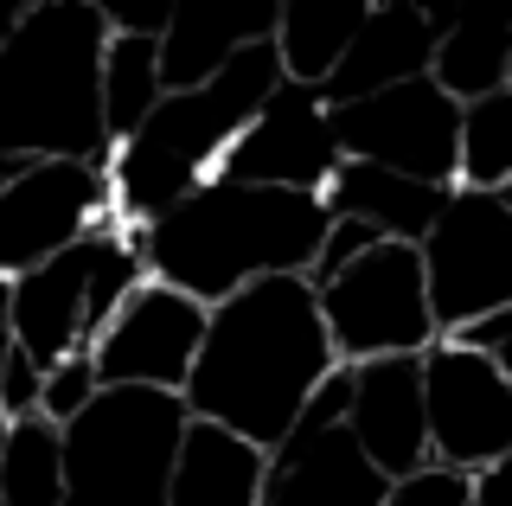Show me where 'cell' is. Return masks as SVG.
Segmentation results:
<instances>
[{
	"label": "cell",
	"mask_w": 512,
	"mask_h": 506,
	"mask_svg": "<svg viewBox=\"0 0 512 506\" xmlns=\"http://www.w3.org/2000/svg\"><path fill=\"white\" fill-rule=\"evenodd\" d=\"M333 366L340 359L327 346L314 289L301 276H263L205 308V334L180 385V404L192 423H218L269 455L295 430L301 404Z\"/></svg>",
	"instance_id": "6da1fadb"
},
{
	"label": "cell",
	"mask_w": 512,
	"mask_h": 506,
	"mask_svg": "<svg viewBox=\"0 0 512 506\" xmlns=\"http://www.w3.org/2000/svg\"><path fill=\"white\" fill-rule=\"evenodd\" d=\"M320 231H327V212L314 193L205 180L173 212L122 237L154 282L192 295L199 308H218L224 295L250 289L263 276H308Z\"/></svg>",
	"instance_id": "7a4b0ae2"
},
{
	"label": "cell",
	"mask_w": 512,
	"mask_h": 506,
	"mask_svg": "<svg viewBox=\"0 0 512 506\" xmlns=\"http://www.w3.org/2000/svg\"><path fill=\"white\" fill-rule=\"evenodd\" d=\"M103 7L39 0L0 45V167L7 161H109L103 135Z\"/></svg>",
	"instance_id": "3957f363"
},
{
	"label": "cell",
	"mask_w": 512,
	"mask_h": 506,
	"mask_svg": "<svg viewBox=\"0 0 512 506\" xmlns=\"http://www.w3.org/2000/svg\"><path fill=\"white\" fill-rule=\"evenodd\" d=\"M276 84H282L276 45L256 39L212 77V84L167 90V97L154 103V116L128 141H116L109 161H103L109 218H116L122 231H141V225H154L160 212H173L192 186L218 180L224 148L244 135V122L263 109V97Z\"/></svg>",
	"instance_id": "277c9868"
},
{
	"label": "cell",
	"mask_w": 512,
	"mask_h": 506,
	"mask_svg": "<svg viewBox=\"0 0 512 506\" xmlns=\"http://www.w3.org/2000/svg\"><path fill=\"white\" fill-rule=\"evenodd\" d=\"M186 423L192 417L173 391L103 385L58 430L64 506H167V474Z\"/></svg>",
	"instance_id": "5b68a950"
},
{
	"label": "cell",
	"mask_w": 512,
	"mask_h": 506,
	"mask_svg": "<svg viewBox=\"0 0 512 506\" xmlns=\"http://www.w3.org/2000/svg\"><path fill=\"white\" fill-rule=\"evenodd\" d=\"M416 263H423L436 340L493 308H512V193L448 186L436 225L416 244Z\"/></svg>",
	"instance_id": "8992f818"
},
{
	"label": "cell",
	"mask_w": 512,
	"mask_h": 506,
	"mask_svg": "<svg viewBox=\"0 0 512 506\" xmlns=\"http://www.w3.org/2000/svg\"><path fill=\"white\" fill-rule=\"evenodd\" d=\"M320 327L340 366L359 359H391V353H416L423 359L436 346V321H429V295H423V263L416 244H372L359 263H346L333 282L314 289Z\"/></svg>",
	"instance_id": "52a82bcc"
},
{
	"label": "cell",
	"mask_w": 512,
	"mask_h": 506,
	"mask_svg": "<svg viewBox=\"0 0 512 506\" xmlns=\"http://www.w3.org/2000/svg\"><path fill=\"white\" fill-rule=\"evenodd\" d=\"M340 161H365L384 173H404L423 186H455V129L461 103H448L429 77L391 84L378 97H359L346 109H327Z\"/></svg>",
	"instance_id": "ba28073f"
},
{
	"label": "cell",
	"mask_w": 512,
	"mask_h": 506,
	"mask_svg": "<svg viewBox=\"0 0 512 506\" xmlns=\"http://www.w3.org/2000/svg\"><path fill=\"white\" fill-rule=\"evenodd\" d=\"M423 430L429 462L480 474L512 455V372L436 340L423 353Z\"/></svg>",
	"instance_id": "9c48e42d"
},
{
	"label": "cell",
	"mask_w": 512,
	"mask_h": 506,
	"mask_svg": "<svg viewBox=\"0 0 512 506\" xmlns=\"http://www.w3.org/2000/svg\"><path fill=\"white\" fill-rule=\"evenodd\" d=\"M109 218V180L84 161H7L0 167V276H26Z\"/></svg>",
	"instance_id": "30bf717a"
},
{
	"label": "cell",
	"mask_w": 512,
	"mask_h": 506,
	"mask_svg": "<svg viewBox=\"0 0 512 506\" xmlns=\"http://www.w3.org/2000/svg\"><path fill=\"white\" fill-rule=\"evenodd\" d=\"M205 334V308L167 282L141 276L135 295L109 314V327L90 340V366L103 385H141V391H173L180 398L192 353Z\"/></svg>",
	"instance_id": "8fae6325"
},
{
	"label": "cell",
	"mask_w": 512,
	"mask_h": 506,
	"mask_svg": "<svg viewBox=\"0 0 512 506\" xmlns=\"http://www.w3.org/2000/svg\"><path fill=\"white\" fill-rule=\"evenodd\" d=\"M340 167V148H333V122L320 109L314 90L282 84L263 97V109L244 122V135L224 148L218 180L237 186H276V193H314L327 186V173Z\"/></svg>",
	"instance_id": "7c38bea8"
},
{
	"label": "cell",
	"mask_w": 512,
	"mask_h": 506,
	"mask_svg": "<svg viewBox=\"0 0 512 506\" xmlns=\"http://www.w3.org/2000/svg\"><path fill=\"white\" fill-rule=\"evenodd\" d=\"M346 391V417L340 430L352 436V449L372 462L384 481L429 468V430H423V359L391 353V359H359Z\"/></svg>",
	"instance_id": "4fadbf2b"
},
{
	"label": "cell",
	"mask_w": 512,
	"mask_h": 506,
	"mask_svg": "<svg viewBox=\"0 0 512 506\" xmlns=\"http://www.w3.org/2000/svg\"><path fill=\"white\" fill-rule=\"evenodd\" d=\"M116 218H103L90 237H77L71 250L45 257L39 270L13 276L7 282V340L20 346L39 372H52L64 353L84 346V314H90V270H96V250H103V231Z\"/></svg>",
	"instance_id": "5bb4252c"
},
{
	"label": "cell",
	"mask_w": 512,
	"mask_h": 506,
	"mask_svg": "<svg viewBox=\"0 0 512 506\" xmlns=\"http://www.w3.org/2000/svg\"><path fill=\"white\" fill-rule=\"evenodd\" d=\"M442 26H448V13H423V7H404V0H372V7H365V26L340 52L333 77L314 90L320 109H346V103L378 97V90H391V84L429 77V52H436Z\"/></svg>",
	"instance_id": "9a60e30c"
},
{
	"label": "cell",
	"mask_w": 512,
	"mask_h": 506,
	"mask_svg": "<svg viewBox=\"0 0 512 506\" xmlns=\"http://www.w3.org/2000/svg\"><path fill=\"white\" fill-rule=\"evenodd\" d=\"M384 487L391 481L333 423V430H288L269 449L256 506H378Z\"/></svg>",
	"instance_id": "2e32d148"
},
{
	"label": "cell",
	"mask_w": 512,
	"mask_h": 506,
	"mask_svg": "<svg viewBox=\"0 0 512 506\" xmlns=\"http://www.w3.org/2000/svg\"><path fill=\"white\" fill-rule=\"evenodd\" d=\"M442 199H448V186H423V180H404V173H384L365 161H340L327 173V186H320V212L327 218H359V225H372L391 244H423Z\"/></svg>",
	"instance_id": "e0dca14e"
},
{
	"label": "cell",
	"mask_w": 512,
	"mask_h": 506,
	"mask_svg": "<svg viewBox=\"0 0 512 506\" xmlns=\"http://www.w3.org/2000/svg\"><path fill=\"white\" fill-rule=\"evenodd\" d=\"M276 33V7H173L167 13V33H160V84L167 90H192V84H212V77L231 65L244 45Z\"/></svg>",
	"instance_id": "ac0fdd59"
},
{
	"label": "cell",
	"mask_w": 512,
	"mask_h": 506,
	"mask_svg": "<svg viewBox=\"0 0 512 506\" xmlns=\"http://www.w3.org/2000/svg\"><path fill=\"white\" fill-rule=\"evenodd\" d=\"M263 462L269 455L256 442L218 430V423H186L173 474H167V506H256Z\"/></svg>",
	"instance_id": "d6986e66"
},
{
	"label": "cell",
	"mask_w": 512,
	"mask_h": 506,
	"mask_svg": "<svg viewBox=\"0 0 512 506\" xmlns=\"http://www.w3.org/2000/svg\"><path fill=\"white\" fill-rule=\"evenodd\" d=\"M365 7L372 0H276V65L288 84L320 90L340 65V52L352 45V33L365 26Z\"/></svg>",
	"instance_id": "ffe728a7"
},
{
	"label": "cell",
	"mask_w": 512,
	"mask_h": 506,
	"mask_svg": "<svg viewBox=\"0 0 512 506\" xmlns=\"http://www.w3.org/2000/svg\"><path fill=\"white\" fill-rule=\"evenodd\" d=\"M429 84L461 109L512 90V33H506V20L448 13V26L436 33V52H429Z\"/></svg>",
	"instance_id": "44dd1931"
},
{
	"label": "cell",
	"mask_w": 512,
	"mask_h": 506,
	"mask_svg": "<svg viewBox=\"0 0 512 506\" xmlns=\"http://www.w3.org/2000/svg\"><path fill=\"white\" fill-rule=\"evenodd\" d=\"M160 97H167V84H160V39L109 33V45H103V135H109V148L135 135L154 116Z\"/></svg>",
	"instance_id": "7402d4cb"
},
{
	"label": "cell",
	"mask_w": 512,
	"mask_h": 506,
	"mask_svg": "<svg viewBox=\"0 0 512 506\" xmlns=\"http://www.w3.org/2000/svg\"><path fill=\"white\" fill-rule=\"evenodd\" d=\"M455 186H468V193H512V90L461 109Z\"/></svg>",
	"instance_id": "603a6c76"
},
{
	"label": "cell",
	"mask_w": 512,
	"mask_h": 506,
	"mask_svg": "<svg viewBox=\"0 0 512 506\" xmlns=\"http://www.w3.org/2000/svg\"><path fill=\"white\" fill-rule=\"evenodd\" d=\"M0 506H64L58 430L45 417L7 423V455H0Z\"/></svg>",
	"instance_id": "cb8c5ba5"
},
{
	"label": "cell",
	"mask_w": 512,
	"mask_h": 506,
	"mask_svg": "<svg viewBox=\"0 0 512 506\" xmlns=\"http://www.w3.org/2000/svg\"><path fill=\"white\" fill-rule=\"evenodd\" d=\"M96 391H103V378H96L90 366V346H77V353H64L52 372H45V385H39V417L52 423V430H64V423L84 410Z\"/></svg>",
	"instance_id": "d4e9b609"
},
{
	"label": "cell",
	"mask_w": 512,
	"mask_h": 506,
	"mask_svg": "<svg viewBox=\"0 0 512 506\" xmlns=\"http://www.w3.org/2000/svg\"><path fill=\"white\" fill-rule=\"evenodd\" d=\"M372 244H384V237L372 225H359V218H327V231H320V250H314V263H308V289H320V282H333L346 270V263H359Z\"/></svg>",
	"instance_id": "484cf974"
},
{
	"label": "cell",
	"mask_w": 512,
	"mask_h": 506,
	"mask_svg": "<svg viewBox=\"0 0 512 506\" xmlns=\"http://www.w3.org/2000/svg\"><path fill=\"white\" fill-rule=\"evenodd\" d=\"M378 506H468V474L429 462V468H416V474H404V481L384 487Z\"/></svg>",
	"instance_id": "4316f807"
},
{
	"label": "cell",
	"mask_w": 512,
	"mask_h": 506,
	"mask_svg": "<svg viewBox=\"0 0 512 506\" xmlns=\"http://www.w3.org/2000/svg\"><path fill=\"white\" fill-rule=\"evenodd\" d=\"M39 385H45V372L32 366L20 346H7V359H0V417L7 423L39 417Z\"/></svg>",
	"instance_id": "83f0119b"
},
{
	"label": "cell",
	"mask_w": 512,
	"mask_h": 506,
	"mask_svg": "<svg viewBox=\"0 0 512 506\" xmlns=\"http://www.w3.org/2000/svg\"><path fill=\"white\" fill-rule=\"evenodd\" d=\"M448 346H461V353H480V359H493V366H506L512 372V308H493V314H480V321L468 327H455V334H442Z\"/></svg>",
	"instance_id": "f1b7e54d"
},
{
	"label": "cell",
	"mask_w": 512,
	"mask_h": 506,
	"mask_svg": "<svg viewBox=\"0 0 512 506\" xmlns=\"http://www.w3.org/2000/svg\"><path fill=\"white\" fill-rule=\"evenodd\" d=\"M96 7H103V26L109 33H122V39H160L167 33V13L173 7H122V0H96Z\"/></svg>",
	"instance_id": "f546056e"
},
{
	"label": "cell",
	"mask_w": 512,
	"mask_h": 506,
	"mask_svg": "<svg viewBox=\"0 0 512 506\" xmlns=\"http://www.w3.org/2000/svg\"><path fill=\"white\" fill-rule=\"evenodd\" d=\"M468 506H512V455L493 468L468 474Z\"/></svg>",
	"instance_id": "4dcf8cb0"
},
{
	"label": "cell",
	"mask_w": 512,
	"mask_h": 506,
	"mask_svg": "<svg viewBox=\"0 0 512 506\" xmlns=\"http://www.w3.org/2000/svg\"><path fill=\"white\" fill-rule=\"evenodd\" d=\"M20 13H26V7H20V0H0V45H7V39H13V26H20Z\"/></svg>",
	"instance_id": "1f68e13d"
},
{
	"label": "cell",
	"mask_w": 512,
	"mask_h": 506,
	"mask_svg": "<svg viewBox=\"0 0 512 506\" xmlns=\"http://www.w3.org/2000/svg\"><path fill=\"white\" fill-rule=\"evenodd\" d=\"M0 334H7V276H0Z\"/></svg>",
	"instance_id": "d6a6232c"
},
{
	"label": "cell",
	"mask_w": 512,
	"mask_h": 506,
	"mask_svg": "<svg viewBox=\"0 0 512 506\" xmlns=\"http://www.w3.org/2000/svg\"><path fill=\"white\" fill-rule=\"evenodd\" d=\"M0 455H7V417H0Z\"/></svg>",
	"instance_id": "836d02e7"
},
{
	"label": "cell",
	"mask_w": 512,
	"mask_h": 506,
	"mask_svg": "<svg viewBox=\"0 0 512 506\" xmlns=\"http://www.w3.org/2000/svg\"><path fill=\"white\" fill-rule=\"evenodd\" d=\"M7 346H13V340H7V334H0V359H7Z\"/></svg>",
	"instance_id": "e575fe53"
}]
</instances>
